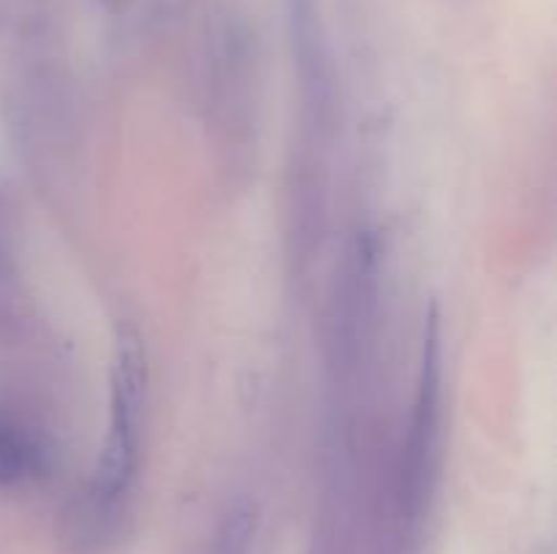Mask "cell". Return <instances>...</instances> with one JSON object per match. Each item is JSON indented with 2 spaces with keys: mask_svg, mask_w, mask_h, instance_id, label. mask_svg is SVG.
Instances as JSON below:
<instances>
[{
  "mask_svg": "<svg viewBox=\"0 0 557 554\" xmlns=\"http://www.w3.org/2000/svg\"><path fill=\"white\" fill-rule=\"evenodd\" d=\"M41 470V451L30 435L0 418V487H20Z\"/></svg>",
  "mask_w": 557,
  "mask_h": 554,
  "instance_id": "3",
  "label": "cell"
},
{
  "mask_svg": "<svg viewBox=\"0 0 557 554\" xmlns=\"http://www.w3.org/2000/svg\"><path fill=\"white\" fill-rule=\"evenodd\" d=\"M147 367L141 340L128 324L117 331V351L112 369V416L103 456L98 462L96 481L90 487V503L96 521L112 519L120 500L128 494L139 462L141 438V405H145Z\"/></svg>",
  "mask_w": 557,
  "mask_h": 554,
  "instance_id": "1",
  "label": "cell"
},
{
  "mask_svg": "<svg viewBox=\"0 0 557 554\" xmlns=\"http://www.w3.org/2000/svg\"><path fill=\"white\" fill-rule=\"evenodd\" d=\"M438 427H441V324L438 310L430 307L424 315L422 331V362H419V386L417 405H413L411 435H408L406 454H403V483L406 498L419 503L424 489L430 487V476L435 467V451H438Z\"/></svg>",
  "mask_w": 557,
  "mask_h": 554,
  "instance_id": "2",
  "label": "cell"
}]
</instances>
